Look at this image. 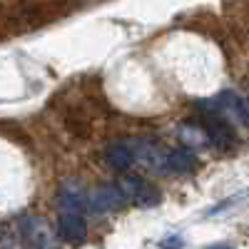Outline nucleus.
<instances>
[{"label": "nucleus", "mask_w": 249, "mask_h": 249, "mask_svg": "<svg viewBox=\"0 0 249 249\" xmlns=\"http://www.w3.org/2000/svg\"><path fill=\"white\" fill-rule=\"evenodd\" d=\"M18 224H20L23 242L28 249H57V234L45 217L23 214L18 219Z\"/></svg>", "instance_id": "1"}, {"label": "nucleus", "mask_w": 249, "mask_h": 249, "mask_svg": "<svg viewBox=\"0 0 249 249\" xmlns=\"http://www.w3.org/2000/svg\"><path fill=\"white\" fill-rule=\"evenodd\" d=\"M117 184H120V190L124 192V197H127V202L135 204V207H140V210H150V207H157L162 202L160 190H157L152 182L144 179V177L122 175L117 179Z\"/></svg>", "instance_id": "2"}, {"label": "nucleus", "mask_w": 249, "mask_h": 249, "mask_svg": "<svg viewBox=\"0 0 249 249\" xmlns=\"http://www.w3.org/2000/svg\"><path fill=\"white\" fill-rule=\"evenodd\" d=\"M124 202H127V197H124L117 182L100 184V187H92L88 195V212L90 214H110V212H117L120 207H124Z\"/></svg>", "instance_id": "3"}, {"label": "nucleus", "mask_w": 249, "mask_h": 249, "mask_svg": "<svg viewBox=\"0 0 249 249\" xmlns=\"http://www.w3.org/2000/svg\"><path fill=\"white\" fill-rule=\"evenodd\" d=\"M88 195L90 190L80 179H68L57 190V204L70 212H88Z\"/></svg>", "instance_id": "4"}, {"label": "nucleus", "mask_w": 249, "mask_h": 249, "mask_svg": "<svg viewBox=\"0 0 249 249\" xmlns=\"http://www.w3.org/2000/svg\"><path fill=\"white\" fill-rule=\"evenodd\" d=\"M135 144V155H137V162L144 164L150 170H167V157H170V150H164L160 142L155 140H132Z\"/></svg>", "instance_id": "5"}, {"label": "nucleus", "mask_w": 249, "mask_h": 249, "mask_svg": "<svg viewBox=\"0 0 249 249\" xmlns=\"http://www.w3.org/2000/svg\"><path fill=\"white\" fill-rule=\"evenodd\" d=\"M57 232L60 237L70 242V244H82L88 237V222L80 212H70V210H62L57 217Z\"/></svg>", "instance_id": "6"}, {"label": "nucleus", "mask_w": 249, "mask_h": 249, "mask_svg": "<svg viewBox=\"0 0 249 249\" xmlns=\"http://www.w3.org/2000/svg\"><path fill=\"white\" fill-rule=\"evenodd\" d=\"M105 160L112 170L117 172H127L132 164L137 162V155H135V144L132 140H115L105 147Z\"/></svg>", "instance_id": "7"}, {"label": "nucleus", "mask_w": 249, "mask_h": 249, "mask_svg": "<svg viewBox=\"0 0 249 249\" xmlns=\"http://www.w3.org/2000/svg\"><path fill=\"white\" fill-rule=\"evenodd\" d=\"M177 137L184 147H204V144H212V135L204 127V122H195V120H184L177 124Z\"/></svg>", "instance_id": "8"}, {"label": "nucleus", "mask_w": 249, "mask_h": 249, "mask_svg": "<svg viewBox=\"0 0 249 249\" xmlns=\"http://www.w3.org/2000/svg\"><path fill=\"white\" fill-rule=\"evenodd\" d=\"M197 155L190 150V147H179V150H170V157H167V170L177 172V175H187V172H195L197 170Z\"/></svg>", "instance_id": "9"}, {"label": "nucleus", "mask_w": 249, "mask_h": 249, "mask_svg": "<svg viewBox=\"0 0 249 249\" xmlns=\"http://www.w3.org/2000/svg\"><path fill=\"white\" fill-rule=\"evenodd\" d=\"M23 232H20V224L15 222H3V232H0V249H23Z\"/></svg>", "instance_id": "10"}, {"label": "nucleus", "mask_w": 249, "mask_h": 249, "mask_svg": "<svg viewBox=\"0 0 249 249\" xmlns=\"http://www.w3.org/2000/svg\"><path fill=\"white\" fill-rule=\"evenodd\" d=\"M160 247H162V249H182V247H184V239L177 237V234H172V237H164V239L160 242Z\"/></svg>", "instance_id": "11"}, {"label": "nucleus", "mask_w": 249, "mask_h": 249, "mask_svg": "<svg viewBox=\"0 0 249 249\" xmlns=\"http://www.w3.org/2000/svg\"><path fill=\"white\" fill-rule=\"evenodd\" d=\"M242 115H244V124H249V97H244V105H242Z\"/></svg>", "instance_id": "12"}, {"label": "nucleus", "mask_w": 249, "mask_h": 249, "mask_svg": "<svg viewBox=\"0 0 249 249\" xmlns=\"http://www.w3.org/2000/svg\"><path fill=\"white\" fill-rule=\"evenodd\" d=\"M207 249H232V247H227V244H217V247H207Z\"/></svg>", "instance_id": "13"}]
</instances>
